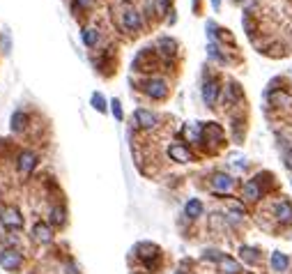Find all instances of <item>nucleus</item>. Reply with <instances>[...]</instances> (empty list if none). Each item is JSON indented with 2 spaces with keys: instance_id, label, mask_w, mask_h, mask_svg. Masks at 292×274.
Listing matches in <instances>:
<instances>
[{
  "instance_id": "nucleus-10",
  "label": "nucleus",
  "mask_w": 292,
  "mask_h": 274,
  "mask_svg": "<svg viewBox=\"0 0 292 274\" xmlns=\"http://www.w3.org/2000/svg\"><path fill=\"white\" fill-rule=\"evenodd\" d=\"M242 198L248 203H256V200L263 198V187H260V180H248L246 185L242 187Z\"/></svg>"
},
{
  "instance_id": "nucleus-31",
  "label": "nucleus",
  "mask_w": 292,
  "mask_h": 274,
  "mask_svg": "<svg viewBox=\"0 0 292 274\" xmlns=\"http://www.w3.org/2000/svg\"><path fill=\"white\" fill-rule=\"evenodd\" d=\"M212 5H214V7H218V0H212Z\"/></svg>"
},
{
  "instance_id": "nucleus-22",
  "label": "nucleus",
  "mask_w": 292,
  "mask_h": 274,
  "mask_svg": "<svg viewBox=\"0 0 292 274\" xmlns=\"http://www.w3.org/2000/svg\"><path fill=\"white\" fill-rule=\"evenodd\" d=\"M272 104L274 106H290L292 104V97L285 95V92H274V95H272Z\"/></svg>"
},
{
  "instance_id": "nucleus-19",
  "label": "nucleus",
  "mask_w": 292,
  "mask_h": 274,
  "mask_svg": "<svg viewBox=\"0 0 292 274\" xmlns=\"http://www.w3.org/2000/svg\"><path fill=\"white\" fill-rule=\"evenodd\" d=\"M239 258L248 265H258L260 263V251L253 249V247H242V249H239Z\"/></svg>"
},
{
  "instance_id": "nucleus-24",
  "label": "nucleus",
  "mask_w": 292,
  "mask_h": 274,
  "mask_svg": "<svg viewBox=\"0 0 292 274\" xmlns=\"http://www.w3.org/2000/svg\"><path fill=\"white\" fill-rule=\"evenodd\" d=\"M90 101H92V106H94L97 111H99V113H104V111H106V99H104V95L94 92V95L90 97Z\"/></svg>"
},
{
  "instance_id": "nucleus-8",
  "label": "nucleus",
  "mask_w": 292,
  "mask_h": 274,
  "mask_svg": "<svg viewBox=\"0 0 292 274\" xmlns=\"http://www.w3.org/2000/svg\"><path fill=\"white\" fill-rule=\"evenodd\" d=\"M235 187V178L228 173H214L212 175V189L216 194H228L230 189Z\"/></svg>"
},
{
  "instance_id": "nucleus-18",
  "label": "nucleus",
  "mask_w": 292,
  "mask_h": 274,
  "mask_svg": "<svg viewBox=\"0 0 292 274\" xmlns=\"http://www.w3.org/2000/svg\"><path fill=\"white\" fill-rule=\"evenodd\" d=\"M49 221H51V226H55V228H62L64 221H67V212H64V208H60V205L51 208V212H49Z\"/></svg>"
},
{
  "instance_id": "nucleus-27",
  "label": "nucleus",
  "mask_w": 292,
  "mask_h": 274,
  "mask_svg": "<svg viewBox=\"0 0 292 274\" xmlns=\"http://www.w3.org/2000/svg\"><path fill=\"white\" fill-rule=\"evenodd\" d=\"M157 5H159V12H166L170 5V0H157Z\"/></svg>"
},
{
  "instance_id": "nucleus-23",
  "label": "nucleus",
  "mask_w": 292,
  "mask_h": 274,
  "mask_svg": "<svg viewBox=\"0 0 292 274\" xmlns=\"http://www.w3.org/2000/svg\"><path fill=\"white\" fill-rule=\"evenodd\" d=\"M159 49H164V51H161V53H164V55H173L177 46H175V42H173V40H168V37H164V40H159Z\"/></svg>"
},
{
  "instance_id": "nucleus-32",
  "label": "nucleus",
  "mask_w": 292,
  "mask_h": 274,
  "mask_svg": "<svg viewBox=\"0 0 292 274\" xmlns=\"http://www.w3.org/2000/svg\"><path fill=\"white\" fill-rule=\"evenodd\" d=\"M175 274H187V272H184V269H177V272H175Z\"/></svg>"
},
{
  "instance_id": "nucleus-4",
  "label": "nucleus",
  "mask_w": 292,
  "mask_h": 274,
  "mask_svg": "<svg viewBox=\"0 0 292 274\" xmlns=\"http://www.w3.org/2000/svg\"><path fill=\"white\" fill-rule=\"evenodd\" d=\"M40 164V155L32 152V150H21L19 157H16V168L21 175H30Z\"/></svg>"
},
{
  "instance_id": "nucleus-6",
  "label": "nucleus",
  "mask_w": 292,
  "mask_h": 274,
  "mask_svg": "<svg viewBox=\"0 0 292 274\" xmlns=\"http://www.w3.org/2000/svg\"><path fill=\"white\" fill-rule=\"evenodd\" d=\"M140 14H138V10L136 7H131V5H127L122 10V28L127 30V32H136V30L140 28Z\"/></svg>"
},
{
  "instance_id": "nucleus-11",
  "label": "nucleus",
  "mask_w": 292,
  "mask_h": 274,
  "mask_svg": "<svg viewBox=\"0 0 292 274\" xmlns=\"http://www.w3.org/2000/svg\"><path fill=\"white\" fill-rule=\"evenodd\" d=\"M32 239L40 242V245H51V242H53V230H51V226L44 224V221H37V224L32 226Z\"/></svg>"
},
{
  "instance_id": "nucleus-1",
  "label": "nucleus",
  "mask_w": 292,
  "mask_h": 274,
  "mask_svg": "<svg viewBox=\"0 0 292 274\" xmlns=\"http://www.w3.org/2000/svg\"><path fill=\"white\" fill-rule=\"evenodd\" d=\"M134 254H136V258L145 263L148 272H154V269H159V265H161V249H159L154 242H138V245L134 247Z\"/></svg>"
},
{
  "instance_id": "nucleus-25",
  "label": "nucleus",
  "mask_w": 292,
  "mask_h": 274,
  "mask_svg": "<svg viewBox=\"0 0 292 274\" xmlns=\"http://www.w3.org/2000/svg\"><path fill=\"white\" fill-rule=\"evenodd\" d=\"M111 113L115 115L118 120H124V113H122V104H120V99H113L111 101Z\"/></svg>"
},
{
  "instance_id": "nucleus-5",
  "label": "nucleus",
  "mask_w": 292,
  "mask_h": 274,
  "mask_svg": "<svg viewBox=\"0 0 292 274\" xmlns=\"http://www.w3.org/2000/svg\"><path fill=\"white\" fill-rule=\"evenodd\" d=\"M143 92L148 97H152V99H166L168 97V83H166L164 79H148L143 83Z\"/></svg>"
},
{
  "instance_id": "nucleus-15",
  "label": "nucleus",
  "mask_w": 292,
  "mask_h": 274,
  "mask_svg": "<svg viewBox=\"0 0 292 274\" xmlns=\"http://www.w3.org/2000/svg\"><path fill=\"white\" fill-rule=\"evenodd\" d=\"M218 274H239L242 272V267H239V263L235 258H230V256L223 254V258L218 260Z\"/></svg>"
},
{
  "instance_id": "nucleus-14",
  "label": "nucleus",
  "mask_w": 292,
  "mask_h": 274,
  "mask_svg": "<svg viewBox=\"0 0 292 274\" xmlns=\"http://www.w3.org/2000/svg\"><path fill=\"white\" fill-rule=\"evenodd\" d=\"M274 215L281 224H292V205L290 200H278L276 208H274Z\"/></svg>"
},
{
  "instance_id": "nucleus-16",
  "label": "nucleus",
  "mask_w": 292,
  "mask_h": 274,
  "mask_svg": "<svg viewBox=\"0 0 292 274\" xmlns=\"http://www.w3.org/2000/svg\"><path fill=\"white\" fill-rule=\"evenodd\" d=\"M269 265H272L274 272H285L290 267V258L285 254H281V251H274L272 258H269Z\"/></svg>"
},
{
  "instance_id": "nucleus-3",
  "label": "nucleus",
  "mask_w": 292,
  "mask_h": 274,
  "mask_svg": "<svg viewBox=\"0 0 292 274\" xmlns=\"http://www.w3.org/2000/svg\"><path fill=\"white\" fill-rule=\"evenodd\" d=\"M0 224L5 226L7 230H21L25 219L19 208H14V205H3V208H0Z\"/></svg>"
},
{
  "instance_id": "nucleus-26",
  "label": "nucleus",
  "mask_w": 292,
  "mask_h": 274,
  "mask_svg": "<svg viewBox=\"0 0 292 274\" xmlns=\"http://www.w3.org/2000/svg\"><path fill=\"white\" fill-rule=\"evenodd\" d=\"M207 51H209V55H212V58H216V60H218V62H223V60H226L221 53H218V49H216L214 44H209V49H207Z\"/></svg>"
},
{
  "instance_id": "nucleus-9",
  "label": "nucleus",
  "mask_w": 292,
  "mask_h": 274,
  "mask_svg": "<svg viewBox=\"0 0 292 274\" xmlns=\"http://www.w3.org/2000/svg\"><path fill=\"white\" fill-rule=\"evenodd\" d=\"M168 157H170L173 161H177V164H189V161L193 159L191 150H189L184 143H173V145H168Z\"/></svg>"
},
{
  "instance_id": "nucleus-21",
  "label": "nucleus",
  "mask_w": 292,
  "mask_h": 274,
  "mask_svg": "<svg viewBox=\"0 0 292 274\" xmlns=\"http://www.w3.org/2000/svg\"><path fill=\"white\" fill-rule=\"evenodd\" d=\"M83 42H85V46H97L99 44V30L97 28H85L83 30Z\"/></svg>"
},
{
  "instance_id": "nucleus-29",
  "label": "nucleus",
  "mask_w": 292,
  "mask_h": 274,
  "mask_svg": "<svg viewBox=\"0 0 292 274\" xmlns=\"http://www.w3.org/2000/svg\"><path fill=\"white\" fill-rule=\"evenodd\" d=\"M76 5H79V7H83V10H88V7L92 5V0H76Z\"/></svg>"
},
{
  "instance_id": "nucleus-20",
  "label": "nucleus",
  "mask_w": 292,
  "mask_h": 274,
  "mask_svg": "<svg viewBox=\"0 0 292 274\" xmlns=\"http://www.w3.org/2000/svg\"><path fill=\"white\" fill-rule=\"evenodd\" d=\"M10 125H12V131H23L25 127H28V115H25L23 111H16V113L12 115Z\"/></svg>"
},
{
  "instance_id": "nucleus-17",
  "label": "nucleus",
  "mask_w": 292,
  "mask_h": 274,
  "mask_svg": "<svg viewBox=\"0 0 292 274\" xmlns=\"http://www.w3.org/2000/svg\"><path fill=\"white\" fill-rule=\"evenodd\" d=\"M203 203H200L198 198H189L187 205H184V215L189 217V219H198V217H203Z\"/></svg>"
},
{
  "instance_id": "nucleus-30",
  "label": "nucleus",
  "mask_w": 292,
  "mask_h": 274,
  "mask_svg": "<svg viewBox=\"0 0 292 274\" xmlns=\"http://www.w3.org/2000/svg\"><path fill=\"white\" fill-rule=\"evenodd\" d=\"M3 46L10 51V35H7V30H5V35H3Z\"/></svg>"
},
{
  "instance_id": "nucleus-12",
  "label": "nucleus",
  "mask_w": 292,
  "mask_h": 274,
  "mask_svg": "<svg viewBox=\"0 0 292 274\" xmlns=\"http://www.w3.org/2000/svg\"><path fill=\"white\" fill-rule=\"evenodd\" d=\"M136 122H138V127H140V129H145V131H152V129H157V125H159V118L152 113V111L138 109V111H136Z\"/></svg>"
},
{
  "instance_id": "nucleus-28",
  "label": "nucleus",
  "mask_w": 292,
  "mask_h": 274,
  "mask_svg": "<svg viewBox=\"0 0 292 274\" xmlns=\"http://www.w3.org/2000/svg\"><path fill=\"white\" fill-rule=\"evenodd\" d=\"M285 166H287V168L292 170V148H290V150H287V152H285Z\"/></svg>"
},
{
  "instance_id": "nucleus-7",
  "label": "nucleus",
  "mask_w": 292,
  "mask_h": 274,
  "mask_svg": "<svg viewBox=\"0 0 292 274\" xmlns=\"http://www.w3.org/2000/svg\"><path fill=\"white\" fill-rule=\"evenodd\" d=\"M218 92H221V88H218V81L212 79V76H207V79L203 81V99L207 106H214L218 99Z\"/></svg>"
},
{
  "instance_id": "nucleus-13",
  "label": "nucleus",
  "mask_w": 292,
  "mask_h": 274,
  "mask_svg": "<svg viewBox=\"0 0 292 274\" xmlns=\"http://www.w3.org/2000/svg\"><path fill=\"white\" fill-rule=\"evenodd\" d=\"M203 141H207L212 145L223 143V129L218 125H214V122H207V125H203Z\"/></svg>"
},
{
  "instance_id": "nucleus-2",
  "label": "nucleus",
  "mask_w": 292,
  "mask_h": 274,
  "mask_svg": "<svg viewBox=\"0 0 292 274\" xmlns=\"http://www.w3.org/2000/svg\"><path fill=\"white\" fill-rule=\"evenodd\" d=\"M0 267L5 272H12V274H19L21 267H23V254L14 247H5L0 251Z\"/></svg>"
}]
</instances>
